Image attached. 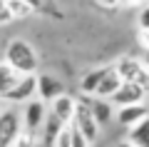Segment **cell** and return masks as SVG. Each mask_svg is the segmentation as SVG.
Returning <instances> with one entry per match:
<instances>
[{
	"label": "cell",
	"mask_w": 149,
	"mask_h": 147,
	"mask_svg": "<svg viewBox=\"0 0 149 147\" xmlns=\"http://www.w3.org/2000/svg\"><path fill=\"white\" fill-rule=\"evenodd\" d=\"M3 60L20 75H35L37 72V53H35V47L27 40H22V37L8 40Z\"/></svg>",
	"instance_id": "obj_1"
},
{
	"label": "cell",
	"mask_w": 149,
	"mask_h": 147,
	"mask_svg": "<svg viewBox=\"0 0 149 147\" xmlns=\"http://www.w3.org/2000/svg\"><path fill=\"white\" fill-rule=\"evenodd\" d=\"M70 125L80 132V135L85 137L90 145L97 140V137H100V125H97L95 117H92L87 100H74V112H72V120H70Z\"/></svg>",
	"instance_id": "obj_2"
},
{
	"label": "cell",
	"mask_w": 149,
	"mask_h": 147,
	"mask_svg": "<svg viewBox=\"0 0 149 147\" xmlns=\"http://www.w3.org/2000/svg\"><path fill=\"white\" fill-rule=\"evenodd\" d=\"M114 70L124 82L139 85L149 92V70L139 63V58H119V63H114Z\"/></svg>",
	"instance_id": "obj_3"
},
{
	"label": "cell",
	"mask_w": 149,
	"mask_h": 147,
	"mask_svg": "<svg viewBox=\"0 0 149 147\" xmlns=\"http://www.w3.org/2000/svg\"><path fill=\"white\" fill-rule=\"evenodd\" d=\"M35 90H37V72L35 75H20V80H17L0 100L13 102V105H20V102H27V100L35 97Z\"/></svg>",
	"instance_id": "obj_4"
},
{
	"label": "cell",
	"mask_w": 149,
	"mask_h": 147,
	"mask_svg": "<svg viewBox=\"0 0 149 147\" xmlns=\"http://www.w3.org/2000/svg\"><path fill=\"white\" fill-rule=\"evenodd\" d=\"M20 130L22 125H20V115H17L15 107L0 110V147H10Z\"/></svg>",
	"instance_id": "obj_5"
},
{
	"label": "cell",
	"mask_w": 149,
	"mask_h": 147,
	"mask_svg": "<svg viewBox=\"0 0 149 147\" xmlns=\"http://www.w3.org/2000/svg\"><path fill=\"white\" fill-rule=\"evenodd\" d=\"M47 115V102H42L40 97H32L25 102V112H22V127L25 130L37 132L42 127V120Z\"/></svg>",
	"instance_id": "obj_6"
},
{
	"label": "cell",
	"mask_w": 149,
	"mask_h": 147,
	"mask_svg": "<svg viewBox=\"0 0 149 147\" xmlns=\"http://www.w3.org/2000/svg\"><path fill=\"white\" fill-rule=\"evenodd\" d=\"M144 97H147V90H142L139 85H132V82H119V87L112 92L109 102L112 105H132V102H144Z\"/></svg>",
	"instance_id": "obj_7"
},
{
	"label": "cell",
	"mask_w": 149,
	"mask_h": 147,
	"mask_svg": "<svg viewBox=\"0 0 149 147\" xmlns=\"http://www.w3.org/2000/svg\"><path fill=\"white\" fill-rule=\"evenodd\" d=\"M144 117H149V105H144V102H132V105H122L117 112V120L119 125L124 127V130H129L132 125H137L139 120H144Z\"/></svg>",
	"instance_id": "obj_8"
},
{
	"label": "cell",
	"mask_w": 149,
	"mask_h": 147,
	"mask_svg": "<svg viewBox=\"0 0 149 147\" xmlns=\"http://www.w3.org/2000/svg\"><path fill=\"white\" fill-rule=\"evenodd\" d=\"M65 87L62 82H60L57 77H52V75H37V90H35V97H40L42 102H50L55 100L57 95H62Z\"/></svg>",
	"instance_id": "obj_9"
},
{
	"label": "cell",
	"mask_w": 149,
	"mask_h": 147,
	"mask_svg": "<svg viewBox=\"0 0 149 147\" xmlns=\"http://www.w3.org/2000/svg\"><path fill=\"white\" fill-rule=\"evenodd\" d=\"M50 112H52V115L57 117L62 125H70V120H72V112H74V97H70L67 92L57 95L55 100H50Z\"/></svg>",
	"instance_id": "obj_10"
},
{
	"label": "cell",
	"mask_w": 149,
	"mask_h": 147,
	"mask_svg": "<svg viewBox=\"0 0 149 147\" xmlns=\"http://www.w3.org/2000/svg\"><path fill=\"white\" fill-rule=\"evenodd\" d=\"M119 82H122V77L117 75L114 65H107V72L102 75V80H100V85H97V90H95L92 97H104V100H109L112 92L119 87Z\"/></svg>",
	"instance_id": "obj_11"
},
{
	"label": "cell",
	"mask_w": 149,
	"mask_h": 147,
	"mask_svg": "<svg viewBox=\"0 0 149 147\" xmlns=\"http://www.w3.org/2000/svg\"><path fill=\"white\" fill-rule=\"evenodd\" d=\"M87 105H90V112H92V117H95V122L97 125H107V122L112 120V102L109 100H104V97H92V100H87Z\"/></svg>",
	"instance_id": "obj_12"
},
{
	"label": "cell",
	"mask_w": 149,
	"mask_h": 147,
	"mask_svg": "<svg viewBox=\"0 0 149 147\" xmlns=\"http://www.w3.org/2000/svg\"><path fill=\"white\" fill-rule=\"evenodd\" d=\"M127 142H132L134 147H149V117H144L137 125L129 127L127 130Z\"/></svg>",
	"instance_id": "obj_13"
},
{
	"label": "cell",
	"mask_w": 149,
	"mask_h": 147,
	"mask_svg": "<svg viewBox=\"0 0 149 147\" xmlns=\"http://www.w3.org/2000/svg\"><path fill=\"white\" fill-rule=\"evenodd\" d=\"M62 127H65L62 122H60L52 112H47L45 120H42V127H40V130H42V145H45V147H52V142L57 140V135H60Z\"/></svg>",
	"instance_id": "obj_14"
},
{
	"label": "cell",
	"mask_w": 149,
	"mask_h": 147,
	"mask_svg": "<svg viewBox=\"0 0 149 147\" xmlns=\"http://www.w3.org/2000/svg\"><path fill=\"white\" fill-rule=\"evenodd\" d=\"M104 72H107V65H104V68H95V70H90V72L82 75V80H80V90H82V95H90V97H92Z\"/></svg>",
	"instance_id": "obj_15"
},
{
	"label": "cell",
	"mask_w": 149,
	"mask_h": 147,
	"mask_svg": "<svg viewBox=\"0 0 149 147\" xmlns=\"http://www.w3.org/2000/svg\"><path fill=\"white\" fill-rule=\"evenodd\" d=\"M17 80H20V72H15L5 60H0V97H3V95H5Z\"/></svg>",
	"instance_id": "obj_16"
},
{
	"label": "cell",
	"mask_w": 149,
	"mask_h": 147,
	"mask_svg": "<svg viewBox=\"0 0 149 147\" xmlns=\"http://www.w3.org/2000/svg\"><path fill=\"white\" fill-rule=\"evenodd\" d=\"M8 3V10H10L13 20H17V18H27L35 8L30 5V3H25V0H5Z\"/></svg>",
	"instance_id": "obj_17"
},
{
	"label": "cell",
	"mask_w": 149,
	"mask_h": 147,
	"mask_svg": "<svg viewBox=\"0 0 149 147\" xmlns=\"http://www.w3.org/2000/svg\"><path fill=\"white\" fill-rule=\"evenodd\" d=\"M35 145H37V135L32 130H25V127H22V130L17 132V137L13 140L10 147H35Z\"/></svg>",
	"instance_id": "obj_18"
},
{
	"label": "cell",
	"mask_w": 149,
	"mask_h": 147,
	"mask_svg": "<svg viewBox=\"0 0 149 147\" xmlns=\"http://www.w3.org/2000/svg\"><path fill=\"white\" fill-rule=\"evenodd\" d=\"M70 147H90V142H87L80 132L74 130L72 125H70Z\"/></svg>",
	"instance_id": "obj_19"
},
{
	"label": "cell",
	"mask_w": 149,
	"mask_h": 147,
	"mask_svg": "<svg viewBox=\"0 0 149 147\" xmlns=\"http://www.w3.org/2000/svg\"><path fill=\"white\" fill-rule=\"evenodd\" d=\"M52 147H70V125H65L62 130H60L57 140L52 142Z\"/></svg>",
	"instance_id": "obj_20"
},
{
	"label": "cell",
	"mask_w": 149,
	"mask_h": 147,
	"mask_svg": "<svg viewBox=\"0 0 149 147\" xmlns=\"http://www.w3.org/2000/svg\"><path fill=\"white\" fill-rule=\"evenodd\" d=\"M139 30H149V3H144V8L139 10Z\"/></svg>",
	"instance_id": "obj_21"
},
{
	"label": "cell",
	"mask_w": 149,
	"mask_h": 147,
	"mask_svg": "<svg viewBox=\"0 0 149 147\" xmlns=\"http://www.w3.org/2000/svg\"><path fill=\"white\" fill-rule=\"evenodd\" d=\"M8 23H13V15H10V10H8V3L0 0V25H8Z\"/></svg>",
	"instance_id": "obj_22"
},
{
	"label": "cell",
	"mask_w": 149,
	"mask_h": 147,
	"mask_svg": "<svg viewBox=\"0 0 149 147\" xmlns=\"http://www.w3.org/2000/svg\"><path fill=\"white\" fill-rule=\"evenodd\" d=\"M102 8H107V10H114V8H122V0H97Z\"/></svg>",
	"instance_id": "obj_23"
},
{
	"label": "cell",
	"mask_w": 149,
	"mask_h": 147,
	"mask_svg": "<svg viewBox=\"0 0 149 147\" xmlns=\"http://www.w3.org/2000/svg\"><path fill=\"white\" fill-rule=\"evenodd\" d=\"M139 63H142L144 68L149 70V45H147V47H142V55H139Z\"/></svg>",
	"instance_id": "obj_24"
},
{
	"label": "cell",
	"mask_w": 149,
	"mask_h": 147,
	"mask_svg": "<svg viewBox=\"0 0 149 147\" xmlns=\"http://www.w3.org/2000/svg\"><path fill=\"white\" fill-rule=\"evenodd\" d=\"M144 0H122V8H129V5H139Z\"/></svg>",
	"instance_id": "obj_25"
},
{
	"label": "cell",
	"mask_w": 149,
	"mask_h": 147,
	"mask_svg": "<svg viewBox=\"0 0 149 147\" xmlns=\"http://www.w3.org/2000/svg\"><path fill=\"white\" fill-rule=\"evenodd\" d=\"M114 147H134V145H132V142H127V140H122V142H117Z\"/></svg>",
	"instance_id": "obj_26"
}]
</instances>
